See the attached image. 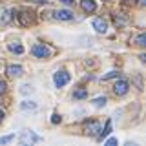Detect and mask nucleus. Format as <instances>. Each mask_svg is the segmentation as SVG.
<instances>
[{
	"mask_svg": "<svg viewBox=\"0 0 146 146\" xmlns=\"http://www.w3.org/2000/svg\"><path fill=\"white\" fill-rule=\"evenodd\" d=\"M42 141V137L36 135L35 131H24V133L20 135V144H35V143H40Z\"/></svg>",
	"mask_w": 146,
	"mask_h": 146,
	"instance_id": "1",
	"label": "nucleus"
},
{
	"mask_svg": "<svg viewBox=\"0 0 146 146\" xmlns=\"http://www.w3.org/2000/svg\"><path fill=\"white\" fill-rule=\"evenodd\" d=\"M53 82H55V86H57V88H62L64 84H68V82H70V73L64 71V70L57 71V73H55V77H53Z\"/></svg>",
	"mask_w": 146,
	"mask_h": 146,
	"instance_id": "2",
	"label": "nucleus"
},
{
	"mask_svg": "<svg viewBox=\"0 0 146 146\" xmlns=\"http://www.w3.org/2000/svg\"><path fill=\"white\" fill-rule=\"evenodd\" d=\"M84 131L88 135H97L100 131V122L99 121H86L84 122Z\"/></svg>",
	"mask_w": 146,
	"mask_h": 146,
	"instance_id": "3",
	"label": "nucleus"
},
{
	"mask_svg": "<svg viewBox=\"0 0 146 146\" xmlns=\"http://www.w3.org/2000/svg\"><path fill=\"white\" fill-rule=\"evenodd\" d=\"M31 51H33V55H35V57H40V58H46V57L49 55V49L46 48L44 44H35Z\"/></svg>",
	"mask_w": 146,
	"mask_h": 146,
	"instance_id": "4",
	"label": "nucleus"
},
{
	"mask_svg": "<svg viewBox=\"0 0 146 146\" xmlns=\"http://www.w3.org/2000/svg\"><path fill=\"white\" fill-rule=\"evenodd\" d=\"M6 73H7V77H11V79H18V77L24 75V70H22V66H7Z\"/></svg>",
	"mask_w": 146,
	"mask_h": 146,
	"instance_id": "5",
	"label": "nucleus"
},
{
	"mask_svg": "<svg viewBox=\"0 0 146 146\" xmlns=\"http://www.w3.org/2000/svg\"><path fill=\"white\" fill-rule=\"evenodd\" d=\"M128 80H117L115 82V86H113V91H115V95H124L126 91H128Z\"/></svg>",
	"mask_w": 146,
	"mask_h": 146,
	"instance_id": "6",
	"label": "nucleus"
},
{
	"mask_svg": "<svg viewBox=\"0 0 146 146\" xmlns=\"http://www.w3.org/2000/svg\"><path fill=\"white\" fill-rule=\"evenodd\" d=\"M53 15H55V18H58V20H71L73 18V13L68 11V9H58V11H55Z\"/></svg>",
	"mask_w": 146,
	"mask_h": 146,
	"instance_id": "7",
	"label": "nucleus"
},
{
	"mask_svg": "<svg viewBox=\"0 0 146 146\" xmlns=\"http://www.w3.org/2000/svg\"><path fill=\"white\" fill-rule=\"evenodd\" d=\"M93 27L99 31V33H106V29H108V22H106V20H102V18H95V20H93Z\"/></svg>",
	"mask_w": 146,
	"mask_h": 146,
	"instance_id": "8",
	"label": "nucleus"
},
{
	"mask_svg": "<svg viewBox=\"0 0 146 146\" xmlns=\"http://www.w3.org/2000/svg\"><path fill=\"white\" fill-rule=\"evenodd\" d=\"M18 20H20L22 26H29L31 22H33V17H31L29 11H22L20 15H18Z\"/></svg>",
	"mask_w": 146,
	"mask_h": 146,
	"instance_id": "9",
	"label": "nucleus"
},
{
	"mask_svg": "<svg viewBox=\"0 0 146 146\" xmlns=\"http://www.w3.org/2000/svg\"><path fill=\"white\" fill-rule=\"evenodd\" d=\"M113 22H115L117 27H124V26L128 24V17L122 15V13H117V15L113 17Z\"/></svg>",
	"mask_w": 146,
	"mask_h": 146,
	"instance_id": "10",
	"label": "nucleus"
},
{
	"mask_svg": "<svg viewBox=\"0 0 146 146\" xmlns=\"http://www.w3.org/2000/svg\"><path fill=\"white\" fill-rule=\"evenodd\" d=\"M80 7L84 9V11H88V13H93L97 6H95L93 0H80Z\"/></svg>",
	"mask_w": 146,
	"mask_h": 146,
	"instance_id": "11",
	"label": "nucleus"
},
{
	"mask_svg": "<svg viewBox=\"0 0 146 146\" xmlns=\"http://www.w3.org/2000/svg\"><path fill=\"white\" fill-rule=\"evenodd\" d=\"M110 131H111V121H106V124H104V130L97 133V135H99V139H102V137L110 135Z\"/></svg>",
	"mask_w": 146,
	"mask_h": 146,
	"instance_id": "12",
	"label": "nucleus"
},
{
	"mask_svg": "<svg viewBox=\"0 0 146 146\" xmlns=\"http://www.w3.org/2000/svg\"><path fill=\"white\" fill-rule=\"evenodd\" d=\"M36 108V102H33V100H26V102L20 104V110H35Z\"/></svg>",
	"mask_w": 146,
	"mask_h": 146,
	"instance_id": "13",
	"label": "nucleus"
},
{
	"mask_svg": "<svg viewBox=\"0 0 146 146\" xmlns=\"http://www.w3.org/2000/svg\"><path fill=\"white\" fill-rule=\"evenodd\" d=\"M9 51H13V53H24V48H22L20 44H9Z\"/></svg>",
	"mask_w": 146,
	"mask_h": 146,
	"instance_id": "14",
	"label": "nucleus"
},
{
	"mask_svg": "<svg viewBox=\"0 0 146 146\" xmlns=\"http://www.w3.org/2000/svg\"><path fill=\"white\" fill-rule=\"evenodd\" d=\"M135 44L139 46V48H144L146 46V35L144 33H141L139 36H137V40H135Z\"/></svg>",
	"mask_w": 146,
	"mask_h": 146,
	"instance_id": "15",
	"label": "nucleus"
},
{
	"mask_svg": "<svg viewBox=\"0 0 146 146\" xmlns=\"http://www.w3.org/2000/svg\"><path fill=\"white\" fill-rule=\"evenodd\" d=\"M84 97H88V91L86 90H77L73 93V99H84Z\"/></svg>",
	"mask_w": 146,
	"mask_h": 146,
	"instance_id": "16",
	"label": "nucleus"
},
{
	"mask_svg": "<svg viewBox=\"0 0 146 146\" xmlns=\"http://www.w3.org/2000/svg\"><path fill=\"white\" fill-rule=\"evenodd\" d=\"M104 104H106V97H97L93 100V106H97V108H102Z\"/></svg>",
	"mask_w": 146,
	"mask_h": 146,
	"instance_id": "17",
	"label": "nucleus"
},
{
	"mask_svg": "<svg viewBox=\"0 0 146 146\" xmlns=\"http://www.w3.org/2000/svg\"><path fill=\"white\" fill-rule=\"evenodd\" d=\"M31 91H33V88H31L29 84H24V86L20 88V93H22V95H27V93H31Z\"/></svg>",
	"mask_w": 146,
	"mask_h": 146,
	"instance_id": "18",
	"label": "nucleus"
},
{
	"mask_svg": "<svg viewBox=\"0 0 146 146\" xmlns=\"http://www.w3.org/2000/svg\"><path fill=\"white\" fill-rule=\"evenodd\" d=\"M15 139V135H6V137H0V144H7Z\"/></svg>",
	"mask_w": 146,
	"mask_h": 146,
	"instance_id": "19",
	"label": "nucleus"
},
{
	"mask_svg": "<svg viewBox=\"0 0 146 146\" xmlns=\"http://www.w3.org/2000/svg\"><path fill=\"white\" fill-rule=\"evenodd\" d=\"M117 75H119V71H115V70H113V71L106 73V75L102 77V80H110V79H113V77H117Z\"/></svg>",
	"mask_w": 146,
	"mask_h": 146,
	"instance_id": "20",
	"label": "nucleus"
},
{
	"mask_svg": "<svg viewBox=\"0 0 146 146\" xmlns=\"http://www.w3.org/2000/svg\"><path fill=\"white\" fill-rule=\"evenodd\" d=\"M9 15H11V11H4V17H2V22H4V24H7V22H9V18H11Z\"/></svg>",
	"mask_w": 146,
	"mask_h": 146,
	"instance_id": "21",
	"label": "nucleus"
},
{
	"mask_svg": "<svg viewBox=\"0 0 146 146\" xmlns=\"http://www.w3.org/2000/svg\"><path fill=\"white\" fill-rule=\"evenodd\" d=\"M51 122H53V124L60 122V115H58V113H53V117H51Z\"/></svg>",
	"mask_w": 146,
	"mask_h": 146,
	"instance_id": "22",
	"label": "nucleus"
},
{
	"mask_svg": "<svg viewBox=\"0 0 146 146\" xmlns=\"http://www.w3.org/2000/svg\"><path fill=\"white\" fill-rule=\"evenodd\" d=\"M117 144V139H108L106 141V146H115Z\"/></svg>",
	"mask_w": 146,
	"mask_h": 146,
	"instance_id": "23",
	"label": "nucleus"
},
{
	"mask_svg": "<svg viewBox=\"0 0 146 146\" xmlns=\"http://www.w3.org/2000/svg\"><path fill=\"white\" fill-rule=\"evenodd\" d=\"M58 2L66 4V6H73V4H75V0H58Z\"/></svg>",
	"mask_w": 146,
	"mask_h": 146,
	"instance_id": "24",
	"label": "nucleus"
},
{
	"mask_svg": "<svg viewBox=\"0 0 146 146\" xmlns=\"http://www.w3.org/2000/svg\"><path fill=\"white\" fill-rule=\"evenodd\" d=\"M4 91H6V82L0 80V93H4Z\"/></svg>",
	"mask_w": 146,
	"mask_h": 146,
	"instance_id": "25",
	"label": "nucleus"
},
{
	"mask_svg": "<svg viewBox=\"0 0 146 146\" xmlns=\"http://www.w3.org/2000/svg\"><path fill=\"white\" fill-rule=\"evenodd\" d=\"M137 4H139V6H141V7H143V6H144V4H146V0H137Z\"/></svg>",
	"mask_w": 146,
	"mask_h": 146,
	"instance_id": "26",
	"label": "nucleus"
},
{
	"mask_svg": "<svg viewBox=\"0 0 146 146\" xmlns=\"http://www.w3.org/2000/svg\"><path fill=\"white\" fill-rule=\"evenodd\" d=\"M36 2H42V4H46V2H51V0H36Z\"/></svg>",
	"mask_w": 146,
	"mask_h": 146,
	"instance_id": "27",
	"label": "nucleus"
},
{
	"mask_svg": "<svg viewBox=\"0 0 146 146\" xmlns=\"http://www.w3.org/2000/svg\"><path fill=\"white\" fill-rule=\"evenodd\" d=\"M2 121H4V113L0 111V122H2Z\"/></svg>",
	"mask_w": 146,
	"mask_h": 146,
	"instance_id": "28",
	"label": "nucleus"
},
{
	"mask_svg": "<svg viewBox=\"0 0 146 146\" xmlns=\"http://www.w3.org/2000/svg\"><path fill=\"white\" fill-rule=\"evenodd\" d=\"M124 2H133V0H124Z\"/></svg>",
	"mask_w": 146,
	"mask_h": 146,
	"instance_id": "29",
	"label": "nucleus"
}]
</instances>
